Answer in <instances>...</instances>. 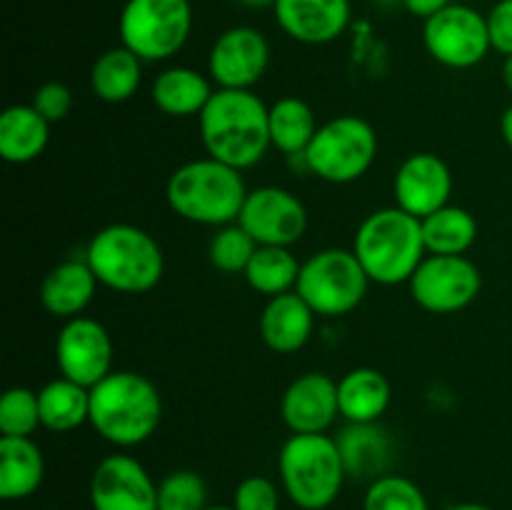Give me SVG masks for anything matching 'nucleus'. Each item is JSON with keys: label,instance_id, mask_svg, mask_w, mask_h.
Here are the masks:
<instances>
[{"label": "nucleus", "instance_id": "obj_1", "mask_svg": "<svg viewBox=\"0 0 512 510\" xmlns=\"http://www.w3.org/2000/svg\"><path fill=\"white\" fill-rule=\"evenodd\" d=\"M200 118V140L208 158L248 170L265 158L270 143V108L253 90L218 88Z\"/></svg>", "mask_w": 512, "mask_h": 510}, {"label": "nucleus", "instance_id": "obj_2", "mask_svg": "<svg viewBox=\"0 0 512 510\" xmlns=\"http://www.w3.org/2000/svg\"><path fill=\"white\" fill-rule=\"evenodd\" d=\"M163 400L145 375L113 370L90 388V425L118 448H135L158 430Z\"/></svg>", "mask_w": 512, "mask_h": 510}, {"label": "nucleus", "instance_id": "obj_3", "mask_svg": "<svg viewBox=\"0 0 512 510\" xmlns=\"http://www.w3.org/2000/svg\"><path fill=\"white\" fill-rule=\"evenodd\" d=\"M353 253L368 273L370 283H410L428 253L420 218L405 213L398 205L375 210L360 223L353 240Z\"/></svg>", "mask_w": 512, "mask_h": 510}, {"label": "nucleus", "instance_id": "obj_4", "mask_svg": "<svg viewBox=\"0 0 512 510\" xmlns=\"http://www.w3.org/2000/svg\"><path fill=\"white\" fill-rule=\"evenodd\" d=\"M243 170L220 163L215 158L190 160L180 165L165 185V198L173 213L198 225L238 223L248 188H245Z\"/></svg>", "mask_w": 512, "mask_h": 510}, {"label": "nucleus", "instance_id": "obj_5", "mask_svg": "<svg viewBox=\"0 0 512 510\" xmlns=\"http://www.w3.org/2000/svg\"><path fill=\"white\" fill-rule=\"evenodd\" d=\"M85 260L100 285L125 295H143L160 283L165 255L158 240L143 228L115 223L90 238Z\"/></svg>", "mask_w": 512, "mask_h": 510}, {"label": "nucleus", "instance_id": "obj_6", "mask_svg": "<svg viewBox=\"0 0 512 510\" xmlns=\"http://www.w3.org/2000/svg\"><path fill=\"white\" fill-rule=\"evenodd\" d=\"M285 495L303 510H325L345 483V465L335 438L325 433H293L278 455Z\"/></svg>", "mask_w": 512, "mask_h": 510}, {"label": "nucleus", "instance_id": "obj_7", "mask_svg": "<svg viewBox=\"0 0 512 510\" xmlns=\"http://www.w3.org/2000/svg\"><path fill=\"white\" fill-rule=\"evenodd\" d=\"M378 155V135L358 115H338L318 128L303 153L305 170L335 185L363 178Z\"/></svg>", "mask_w": 512, "mask_h": 510}, {"label": "nucleus", "instance_id": "obj_8", "mask_svg": "<svg viewBox=\"0 0 512 510\" xmlns=\"http://www.w3.org/2000/svg\"><path fill=\"white\" fill-rule=\"evenodd\" d=\"M120 40L143 63L173 58L193 30L190 0H128L118 20Z\"/></svg>", "mask_w": 512, "mask_h": 510}, {"label": "nucleus", "instance_id": "obj_9", "mask_svg": "<svg viewBox=\"0 0 512 510\" xmlns=\"http://www.w3.org/2000/svg\"><path fill=\"white\" fill-rule=\"evenodd\" d=\"M370 278L353 250H318L300 265L295 293L313 308L315 315L338 318L363 303Z\"/></svg>", "mask_w": 512, "mask_h": 510}, {"label": "nucleus", "instance_id": "obj_10", "mask_svg": "<svg viewBox=\"0 0 512 510\" xmlns=\"http://www.w3.org/2000/svg\"><path fill=\"white\" fill-rule=\"evenodd\" d=\"M425 50L435 63L453 70H468L483 63L493 50L488 15L470 5L450 3L423 25Z\"/></svg>", "mask_w": 512, "mask_h": 510}, {"label": "nucleus", "instance_id": "obj_11", "mask_svg": "<svg viewBox=\"0 0 512 510\" xmlns=\"http://www.w3.org/2000/svg\"><path fill=\"white\" fill-rule=\"evenodd\" d=\"M408 285L420 308L435 315H450L465 310L478 298L483 275L465 255H425Z\"/></svg>", "mask_w": 512, "mask_h": 510}, {"label": "nucleus", "instance_id": "obj_12", "mask_svg": "<svg viewBox=\"0 0 512 510\" xmlns=\"http://www.w3.org/2000/svg\"><path fill=\"white\" fill-rule=\"evenodd\" d=\"M238 223L253 235L258 245L290 248L308 230V210L290 190L278 185L248 190Z\"/></svg>", "mask_w": 512, "mask_h": 510}, {"label": "nucleus", "instance_id": "obj_13", "mask_svg": "<svg viewBox=\"0 0 512 510\" xmlns=\"http://www.w3.org/2000/svg\"><path fill=\"white\" fill-rule=\"evenodd\" d=\"M55 360L63 378L93 388L105 375H110L113 365V340L105 325L98 320L78 315L65 320L55 340Z\"/></svg>", "mask_w": 512, "mask_h": 510}, {"label": "nucleus", "instance_id": "obj_14", "mask_svg": "<svg viewBox=\"0 0 512 510\" xmlns=\"http://www.w3.org/2000/svg\"><path fill=\"white\" fill-rule=\"evenodd\" d=\"M268 65V38L250 25H235L220 33L208 55L210 80L223 90H250Z\"/></svg>", "mask_w": 512, "mask_h": 510}, {"label": "nucleus", "instance_id": "obj_15", "mask_svg": "<svg viewBox=\"0 0 512 510\" xmlns=\"http://www.w3.org/2000/svg\"><path fill=\"white\" fill-rule=\"evenodd\" d=\"M93 510H158V483L133 455L100 460L90 478Z\"/></svg>", "mask_w": 512, "mask_h": 510}, {"label": "nucleus", "instance_id": "obj_16", "mask_svg": "<svg viewBox=\"0 0 512 510\" xmlns=\"http://www.w3.org/2000/svg\"><path fill=\"white\" fill-rule=\"evenodd\" d=\"M450 193H453V173H450L448 163L440 160V155H410L395 173V205L420 220L450 205Z\"/></svg>", "mask_w": 512, "mask_h": 510}, {"label": "nucleus", "instance_id": "obj_17", "mask_svg": "<svg viewBox=\"0 0 512 510\" xmlns=\"http://www.w3.org/2000/svg\"><path fill=\"white\" fill-rule=\"evenodd\" d=\"M280 415L293 433H325L340 415L338 380L325 373H305L285 388Z\"/></svg>", "mask_w": 512, "mask_h": 510}, {"label": "nucleus", "instance_id": "obj_18", "mask_svg": "<svg viewBox=\"0 0 512 510\" xmlns=\"http://www.w3.org/2000/svg\"><path fill=\"white\" fill-rule=\"evenodd\" d=\"M275 20L288 38L305 45H325L350 25V0H275Z\"/></svg>", "mask_w": 512, "mask_h": 510}, {"label": "nucleus", "instance_id": "obj_19", "mask_svg": "<svg viewBox=\"0 0 512 510\" xmlns=\"http://www.w3.org/2000/svg\"><path fill=\"white\" fill-rule=\"evenodd\" d=\"M315 313L295 290L275 295L260 313V338L273 353L290 355L305 348L313 335Z\"/></svg>", "mask_w": 512, "mask_h": 510}, {"label": "nucleus", "instance_id": "obj_20", "mask_svg": "<svg viewBox=\"0 0 512 510\" xmlns=\"http://www.w3.org/2000/svg\"><path fill=\"white\" fill-rule=\"evenodd\" d=\"M98 290V278L88 260H65L45 275L40 285V303L50 315L73 320L85 313Z\"/></svg>", "mask_w": 512, "mask_h": 510}, {"label": "nucleus", "instance_id": "obj_21", "mask_svg": "<svg viewBox=\"0 0 512 510\" xmlns=\"http://www.w3.org/2000/svg\"><path fill=\"white\" fill-rule=\"evenodd\" d=\"M50 123L33 105H10L0 115V155L5 163L25 165L45 153Z\"/></svg>", "mask_w": 512, "mask_h": 510}, {"label": "nucleus", "instance_id": "obj_22", "mask_svg": "<svg viewBox=\"0 0 512 510\" xmlns=\"http://www.w3.org/2000/svg\"><path fill=\"white\" fill-rule=\"evenodd\" d=\"M390 398L388 378L375 368H355L338 380L340 415L348 423H378Z\"/></svg>", "mask_w": 512, "mask_h": 510}, {"label": "nucleus", "instance_id": "obj_23", "mask_svg": "<svg viewBox=\"0 0 512 510\" xmlns=\"http://www.w3.org/2000/svg\"><path fill=\"white\" fill-rule=\"evenodd\" d=\"M43 450L30 438H0V498L23 500L43 485Z\"/></svg>", "mask_w": 512, "mask_h": 510}, {"label": "nucleus", "instance_id": "obj_24", "mask_svg": "<svg viewBox=\"0 0 512 510\" xmlns=\"http://www.w3.org/2000/svg\"><path fill=\"white\" fill-rule=\"evenodd\" d=\"M338 443L340 455H343L345 473L353 478H368L370 483L380 475H388L390 463V440L378 423H348Z\"/></svg>", "mask_w": 512, "mask_h": 510}, {"label": "nucleus", "instance_id": "obj_25", "mask_svg": "<svg viewBox=\"0 0 512 510\" xmlns=\"http://www.w3.org/2000/svg\"><path fill=\"white\" fill-rule=\"evenodd\" d=\"M213 85L203 73L193 68H168L153 80L150 98L155 108L163 110L173 118H188V115H200L208 100L213 98Z\"/></svg>", "mask_w": 512, "mask_h": 510}, {"label": "nucleus", "instance_id": "obj_26", "mask_svg": "<svg viewBox=\"0 0 512 510\" xmlns=\"http://www.w3.org/2000/svg\"><path fill=\"white\" fill-rule=\"evenodd\" d=\"M143 83V60L125 45L110 48L90 68V88L103 103H125Z\"/></svg>", "mask_w": 512, "mask_h": 510}, {"label": "nucleus", "instance_id": "obj_27", "mask_svg": "<svg viewBox=\"0 0 512 510\" xmlns=\"http://www.w3.org/2000/svg\"><path fill=\"white\" fill-rule=\"evenodd\" d=\"M38 403L40 423L53 433H70L90 423V388L63 375L40 388Z\"/></svg>", "mask_w": 512, "mask_h": 510}, {"label": "nucleus", "instance_id": "obj_28", "mask_svg": "<svg viewBox=\"0 0 512 510\" xmlns=\"http://www.w3.org/2000/svg\"><path fill=\"white\" fill-rule=\"evenodd\" d=\"M318 128L313 108L305 100L280 98L270 105V143L290 158H298L308 150Z\"/></svg>", "mask_w": 512, "mask_h": 510}, {"label": "nucleus", "instance_id": "obj_29", "mask_svg": "<svg viewBox=\"0 0 512 510\" xmlns=\"http://www.w3.org/2000/svg\"><path fill=\"white\" fill-rule=\"evenodd\" d=\"M423 225L425 250L430 255H465L478 238V220L473 213L455 205L435 210L420 220Z\"/></svg>", "mask_w": 512, "mask_h": 510}, {"label": "nucleus", "instance_id": "obj_30", "mask_svg": "<svg viewBox=\"0 0 512 510\" xmlns=\"http://www.w3.org/2000/svg\"><path fill=\"white\" fill-rule=\"evenodd\" d=\"M298 258L290 253V248H280V245H258L255 255L250 258L248 268H245V280L250 288L260 295H283L295 290L300 275Z\"/></svg>", "mask_w": 512, "mask_h": 510}, {"label": "nucleus", "instance_id": "obj_31", "mask_svg": "<svg viewBox=\"0 0 512 510\" xmlns=\"http://www.w3.org/2000/svg\"><path fill=\"white\" fill-rule=\"evenodd\" d=\"M363 510H430V505L413 480L388 473L368 485Z\"/></svg>", "mask_w": 512, "mask_h": 510}, {"label": "nucleus", "instance_id": "obj_32", "mask_svg": "<svg viewBox=\"0 0 512 510\" xmlns=\"http://www.w3.org/2000/svg\"><path fill=\"white\" fill-rule=\"evenodd\" d=\"M255 250H258V243L240 223L218 228V233L213 235L208 245L210 263L218 270H223V273H245Z\"/></svg>", "mask_w": 512, "mask_h": 510}, {"label": "nucleus", "instance_id": "obj_33", "mask_svg": "<svg viewBox=\"0 0 512 510\" xmlns=\"http://www.w3.org/2000/svg\"><path fill=\"white\" fill-rule=\"evenodd\" d=\"M40 403L38 393L28 388H10L0 398V433L5 438H30L38 430Z\"/></svg>", "mask_w": 512, "mask_h": 510}, {"label": "nucleus", "instance_id": "obj_34", "mask_svg": "<svg viewBox=\"0 0 512 510\" xmlns=\"http://www.w3.org/2000/svg\"><path fill=\"white\" fill-rule=\"evenodd\" d=\"M208 485L195 470H173L158 483V510H205Z\"/></svg>", "mask_w": 512, "mask_h": 510}, {"label": "nucleus", "instance_id": "obj_35", "mask_svg": "<svg viewBox=\"0 0 512 510\" xmlns=\"http://www.w3.org/2000/svg\"><path fill=\"white\" fill-rule=\"evenodd\" d=\"M235 510H280V493L273 480L263 475H250L240 480L233 493Z\"/></svg>", "mask_w": 512, "mask_h": 510}, {"label": "nucleus", "instance_id": "obj_36", "mask_svg": "<svg viewBox=\"0 0 512 510\" xmlns=\"http://www.w3.org/2000/svg\"><path fill=\"white\" fill-rule=\"evenodd\" d=\"M33 105L50 125L60 123V120L68 118L70 108H73V93L65 83H58V80H50V83H43L33 93Z\"/></svg>", "mask_w": 512, "mask_h": 510}, {"label": "nucleus", "instance_id": "obj_37", "mask_svg": "<svg viewBox=\"0 0 512 510\" xmlns=\"http://www.w3.org/2000/svg\"><path fill=\"white\" fill-rule=\"evenodd\" d=\"M488 30L493 50L512 55V0H498L488 13Z\"/></svg>", "mask_w": 512, "mask_h": 510}, {"label": "nucleus", "instance_id": "obj_38", "mask_svg": "<svg viewBox=\"0 0 512 510\" xmlns=\"http://www.w3.org/2000/svg\"><path fill=\"white\" fill-rule=\"evenodd\" d=\"M403 3V8L408 10L410 15H415V18H433L435 13H440L443 8H448L453 0H400Z\"/></svg>", "mask_w": 512, "mask_h": 510}, {"label": "nucleus", "instance_id": "obj_39", "mask_svg": "<svg viewBox=\"0 0 512 510\" xmlns=\"http://www.w3.org/2000/svg\"><path fill=\"white\" fill-rule=\"evenodd\" d=\"M500 135H503V140L508 143V148L512 150V105L508 110H505L503 115H500Z\"/></svg>", "mask_w": 512, "mask_h": 510}, {"label": "nucleus", "instance_id": "obj_40", "mask_svg": "<svg viewBox=\"0 0 512 510\" xmlns=\"http://www.w3.org/2000/svg\"><path fill=\"white\" fill-rule=\"evenodd\" d=\"M503 83H505V88L512 93V55H508L503 63Z\"/></svg>", "mask_w": 512, "mask_h": 510}, {"label": "nucleus", "instance_id": "obj_41", "mask_svg": "<svg viewBox=\"0 0 512 510\" xmlns=\"http://www.w3.org/2000/svg\"><path fill=\"white\" fill-rule=\"evenodd\" d=\"M238 3L248 5V8H273L275 0H238Z\"/></svg>", "mask_w": 512, "mask_h": 510}, {"label": "nucleus", "instance_id": "obj_42", "mask_svg": "<svg viewBox=\"0 0 512 510\" xmlns=\"http://www.w3.org/2000/svg\"><path fill=\"white\" fill-rule=\"evenodd\" d=\"M450 510H493V508H488V505H480V503H460V505H453Z\"/></svg>", "mask_w": 512, "mask_h": 510}, {"label": "nucleus", "instance_id": "obj_43", "mask_svg": "<svg viewBox=\"0 0 512 510\" xmlns=\"http://www.w3.org/2000/svg\"><path fill=\"white\" fill-rule=\"evenodd\" d=\"M205 510H235L233 505H208Z\"/></svg>", "mask_w": 512, "mask_h": 510}]
</instances>
